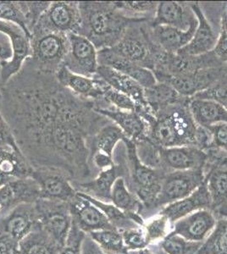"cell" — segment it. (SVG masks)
I'll list each match as a JSON object with an SVG mask.
<instances>
[{"mask_svg": "<svg viewBox=\"0 0 227 254\" xmlns=\"http://www.w3.org/2000/svg\"><path fill=\"white\" fill-rule=\"evenodd\" d=\"M94 106V102L76 95L55 75L35 68L29 60L0 87V111L33 169L45 164L53 136L61 127L78 124L98 130L111 122Z\"/></svg>", "mask_w": 227, "mask_h": 254, "instance_id": "1", "label": "cell"}, {"mask_svg": "<svg viewBox=\"0 0 227 254\" xmlns=\"http://www.w3.org/2000/svg\"><path fill=\"white\" fill-rule=\"evenodd\" d=\"M189 3L198 23L193 38L176 54L189 56L204 55L213 50L218 36L216 34L207 16L204 14L201 5L198 2Z\"/></svg>", "mask_w": 227, "mask_h": 254, "instance_id": "22", "label": "cell"}, {"mask_svg": "<svg viewBox=\"0 0 227 254\" xmlns=\"http://www.w3.org/2000/svg\"><path fill=\"white\" fill-rule=\"evenodd\" d=\"M193 98H205L217 102L227 110V74L215 85Z\"/></svg>", "mask_w": 227, "mask_h": 254, "instance_id": "46", "label": "cell"}, {"mask_svg": "<svg viewBox=\"0 0 227 254\" xmlns=\"http://www.w3.org/2000/svg\"><path fill=\"white\" fill-rule=\"evenodd\" d=\"M197 21L192 24L187 31L177 29L172 26H152L148 22V31L152 42L165 52L176 54L183 49L195 32Z\"/></svg>", "mask_w": 227, "mask_h": 254, "instance_id": "26", "label": "cell"}, {"mask_svg": "<svg viewBox=\"0 0 227 254\" xmlns=\"http://www.w3.org/2000/svg\"><path fill=\"white\" fill-rule=\"evenodd\" d=\"M61 249L40 225L19 243V254H59Z\"/></svg>", "mask_w": 227, "mask_h": 254, "instance_id": "32", "label": "cell"}, {"mask_svg": "<svg viewBox=\"0 0 227 254\" xmlns=\"http://www.w3.org/2000/svg\"><path fill=\"white\" fill-rule=\"evenodd\" d=\"M94 110L116 125L125 136L133 142L147 138L150 126L136 111L119 110L111 105L94 108Z\"/></svg>", "mask_w": 227, "mask_h": 254, "instance_id": "23", "label": "cell"}, {"mask_svg": "<svg viewBox=\"0 0 227 254\" xmlns=\"http://www.w3.org/2000/svg\"><path fill=\"white\" fill-rule=\"evenodd\" d=\"M148 22L133 23L128 27L118 44L110 48L115 54L152 70L155 44L151 40Z\"/></svg>", "mask_w": 227, "mask_h": 254, "instance_id": "7", "label": "cell"}, {"mask_svg": "<svg viewBox=\"0 0 227 254\" xmlns=\"http://www.w3.org/2000/svg\"><path fill=\"white\" fill-rule=\"evenodd\" d=\"M38 212L34 203H22L0 216V233L20 243L39 226Z\"/></svg>", "mask_w": 227, "mask_h": 254, "instance_id": "16", "label": "cell"}, {"mask_svg": "<svg viewBox=\"0 0 227 254\" xmlns=\"http://www.w3.org/2000/svg\"><path fill=\"white\" fill-rule=\"evenodd\" d=\"M111 202L125 213L134 212L140 214L144 208V206L138 199V196L127 188L123 177L116 180L113 186Z\"/></svg>", "mask_w": 227, "mask_h": 254, "instance_id": "34", "label": "cell"}, {"mask_svg": "<svg viewBox=\"0 0 227 254\" xmlns=\"http://www.w3.org/2000/svg\"><path fill=\"white\" fill-rule=\"evenodd\" d=\"M227 74V66L216 67L201 69L189 75L168 76L158 82L170 84L179 94L191 98L196 94L209 89Z\"/></svg>", "mask_w": 227, "mask_h": 254, "instance_id": "14", "label": "cell"}, {"mask_svg": "<svg viewBox=\"0 0 227 254\" xmlns=\"http://www.w3.org/2000/svg\"><path fill=\"white\" fill-rule=\"evenodd\" d=\"M221 30L227 32V3H225L221 17Z\"/></svg>", "mask_w": 227, "mask_h": 254, "instance_id": "54", "label": "cell"}, {"mask_svg": "<svg viewBox=\"0 0 227 254\" xmlns=\"http://www.w3.org/2000/svg\"><path fill=\"white\" fill-rule=\"evenodd\" d=\"M204 182L210 194V211L216 219H227V153L216 148L206 151Z\"/></svg>", "mask_w": 227, "mask_h": 254, "instance_id": "6", "label": "cell"}, {"mask_svg": "<svg viewBox=\"0 0 227 254\" xmlns=\"http://www.w3.org/2000/svg\"><path fill=\"white\" fill-rule=\"evenodd\" d=\"M127 170L126 156H121L118 164H114L111 167L99 171L93 179L83 182H72L76 191L86 194L93 198L103 202H111L113 186L120 177L125 178Z\"/></svg>", "mask_w": 227, "mask_h": 254, "instance_id": "15", "label": "cell"}, {"mask_svg": "<svg viewBox=\"0 0 227 254\" xmlns=\"http://www.w3.org/2000/svg\"><path fill=\"white\" fill-rule=\"evenodd\" d=\"M87 235L106 254H129L118 230H101Z\"/></svg>", "mask_w": 227, "mask_h": 254, "instance_id": "36", "label": "cell"}, {"mask_svg": "<svg viewBox=\"0 0 227 254\" xmlns=\"http://www.w3.org/2000/svg\"><path fill=\"white\" fill-rule=\"evenodd\" d=\"M106 254L101 250L96 243L92 241V238L86 234L84 238L82 248H81V254Z\"/></svg>", "mask_w": 227, "mask_h": 254, "instance_id": "53", "label": "cell"}, {"mask_svg": "<svg viewBox=\"0 0 227 254\" xmlns=\"http://www.w3.org/2000/svg\"><path fill=\"white\" fill-rule=\"evenodd\" d=\"M86 233L80 231L72 221V228L70 230L67 241L61 248L59 254H80Z\"/></svg>", "mask_w": 227, "mask_h": 254, "instance_id": "47", "label": "cell"}, {"mask_svg": "<svg viewBox=\"0 0 227 254\" xmlns=\"http://www.w3.org/2000/svg\"><path fill=\"white\" fill-rule=\"evenodd\" d=\"M0 254H19V242L0 233Z\"/></svg>", "mask_w": 227, "mask_h": 254, "instance_id": "52", "label": "cell"}, {"mask_svg": "<svg viewBox=\"0 0 227 254\" xmlns=\"http://www.w3.org/2000/svg\"><path fill=\"white\" fill-rule=\"evenodd\" d=\"M33 168L22 153L0 148V172L12 179H22L32 176Z\"/></svg>", "mask_w": 227, "mask_h": 254, "instance_id": "33", "label": "cell"}, {"mask_svg": "<svg viewBox=\"0 0 227 254\" xmlns=\"http://www.w3.org/2000/svg\"><path fill=\"white\" fill-rule=\"evenodd\" d=\"M98 65L109 67L128 75L140 84L144 89L150 88L157 83L155 75L151 69L124 58L110 49L98 51Z\"/></svg>", "mask_w": 227, "mask_h": 254, "instance_id": "21", "label": "cell"}, {"mask_svg": "<svg viewBox=\"0 0 227 254\" xmlns=\"http://www.w3.org/2000/svg\"><path fill=\"white\" fill-rule=\"evenodd\" d=\"M144 96L148 106L154 116H157L161 111L166 110L167 108L175 104L184 103L190 99L179 94L177 91L170 84L158 81L152 87L144 89Z\"/></svg>", "mask_w": 227, "mask_h": 254, "instance_id": "30", "label": "cell"}, {"mask_svg": "<svg viewBox=\"0 0 227 254\" xmlns=\"http://www.w3.org/2000/svg\"><path fill=\"white\" fill-rule=\"evenodd\" d=\"M14 181V179H12L9 176H6L4 174L0 172V188H2L3 186L5 185L7 183Z\"/></svg>", "mask_w": 227, "mask_h": 254, "instance_id": "55", "label": "cell"}, {"mask_svg": "<svg viewBox=\"0 0 227 254\" xmlns=\"http://www.w3.org/2000/svg\"><path fill=\"white\" fill-rule=\"evenodd\" d=\"M120 231L123 238L124 244L128 253L148 248L149 243L144 227L138 226Z\"/></svg>", "mask_w": 227, "mask_h": 254, "instance_id": "45", "label": "cell"}, {"mask_svg": "<svg viewBox=\"0 0 227 254\" xmlns=\"http://www.w3.org/2000/svg\"><path fill=\"white\" fill-rule=\"evenodd\" d=\"M204 180L203 169L167 172L162 182L160 193L152 209L164 208L171 202L187 197L204 183Z\"/></svg>", "mask_w": 227, "mask_h": 254, "instance_id": "9", "label": "cell"}, {"mask_svg": "<svg viewBox=\"0 0 227 254\" xmlns=\"http://www.w3.org/2000/svg\"><path fill=\"white\" fill-rule=\"evenodd\" d=\"M158 2L152 1H115V4L124 15L130 18L152 20Z\"/></svg>", "mask_w": 227, "mask_h": 254, "instance_id": "38", "label": "cell"}, {"mask_svg": "<svg viewBox=\"0 0 227 254\" xmlns=\"http://www.w3.org/2000/svg\"><path fill=\"white\" fill-rule=\"evenodd\" d=\"M32 178L40 188L41 197L70 202L77 191L67 175L50 168L33 169Z\"/></svg>", "mask_w": 227, "mask_h": 254, "instance_id": "13", "label": "cell"}, {"mask_svg": "<svg viewBox=\"0 0 227 254\" xmlns=\"http://www.w3.org/2000/svg\"><path fill=\"white\" fill-rule=\"evenodd\" d=\"M0 148L11 149L18 153H21L18 146L11 128L6 122L2 113L0 111Z\"/></svg>", "mask_w": 227, "mask_h": 254, "instance_id": "48", "label": "cell"}, {"mask_svg": "<svg viewBox=\"0 0 227 254\" xmlns=\"http://www.w3.org/2000/svg\"><path fill=\"white\" fill-rule=\"evenodd\" d=\"M97 75L120 93L128 96L138 107H149L144 96V88L128 75L109 67L98 65Z\"/></svg>", "mask_w": 227, "mask_h": 254, "instance_id": "28", "label": "cell"}, {"mask_svg": "<svg viewBox=\"0 0 227 254\" xmlns=\"http://www.w3.org/2000/svg\"><path fill=\"white\" fill-rule=\"evenodd\" d=\"M196 254H227V219L217 220L213 231Z\"/></svg>", "mask_w": 227, "mask_h": 254, "instance_id": "37", "label": "cell"}, {"mask_svg": "<svg viewBox=\"0 0 227 254\" xmlns=\"http://www.w3.org/2000/svg\"><path fill=\"white\" fill-rule=\"evenodd\" d=\"M80 25L79 2L55 1L51 2L34 28L68 34L78 33Z\"/></svg>", "mask_w": 227, "mask_h": 254, "instance_id": "10", "label": "cell"}, {"mask_svg": "<svg viewBox=\"0 0 227 254\" xmlns=\"http://www.w3.org/2000/svg\"><path fill=\"white\" fill-rule=\"evenodd\" d=\"M0 32L9 36L14 51L11 61L0 63L1 82L2 85H4L20 71L25 61L32 56V49L30 43L31 38L16 24L0 20Z\"/></svg>", "mask_w": 227, "mask_h": 254, "instance_id": "12", "label": "cell"}, {"mask_svg": "<svg viewBox=\"0 0 227 254\" xmlns=\"http://www.w3.org/2000/svg\"><path fill=\"white\" fill-rule=\"evenodd\" d=\"M40 197V188L32 176L14 180L0 188V216L22 203H34Z\"/></svg>", "mask_w": 227, "mask_h": 254, "instance_id": "17", "label": "cell"}, {"mask_svg": "<svg viewBox=\"0 0 227 254\" xmlns=\"http://www.w3.org/2000/svg\"><path fill=\"white\" fill-rule=\"evenodd\" d=\"M190 100V99H189ZM189 100L161 111L150 127L148 137L163 148L194 146L198 125L190 113Z\"/></svg>", "mask_w": 227, "mask_h": 254, "instance_id": "3", "label": "cell"}, {"mask_svg": "<svg viewBox=\"0 0 227 254\" xmlns=\"http://www.w3.org/2000/svg\"><path fill=\"white\" fill-rule=\"evenodd\" d=\"M18 5L26 20L27 28L32 32L34 26L38 23L41 16L45 13L51 2L49 1H38V2H18ZM32 34V33H31Z\"/></svg>", "mask_w": 227, "mask_h": 254, "instance_id": "42", "label": "cell"}, {"mask_svg": "<svg viewBox=\"0 0 227 254\" xmlns=\"http://www.w3.org/2000/svg\"><path fill=\"white\" fill-rule=\"evenodd\" d=\"M55 76L63 87L80 98L94 102L95 104L104 99L101 79L97 75L93 78L76 75L63 65L56 72Z\"/></svg>", "mask_w": 227, "mask_h": 254, "instance_id": "25", "label": "cell"}, {"mask_svg": "<svg viewBox=\"0 0 227 254\" xmlns=\"http://www.w3.org/2000/svg\"><path fill=\"white\" fill-rule=\"evenodd\" d=\"M14 55L13 44L8 35L0 32V63L11 61Z\"/></svg>", "mask_w": 227, "mask_h": 254, "instance_id": "51", "label": "cell"}, {"mask_svg": "<svg viewBox=\"0 0 227 254\" xmlns=\"http://www.w3.org/2000/svg\"><path fill=\"white\" fill-rule=\"evenodd\" d=\"M217 219L210 209H201L173 224V233L193 243H204L216 227Z\"/></svg>", "mask_w": 227, "mask_h": 254, "instance_id": "19", "label": "cell"}, {"mask_svg": "<svg viewBox=\"0 0 227 254\" xmlns=\"http://www.w3.org/2000/svg\"><path fill=\"white\" fill-rule=\"evenodd\" d=\"M211 207L210 194L204 182L193 193L183 199L171 202L162 208L158 214L167 217L170 223H174L188 214L201 209H210Z\"/></svg>", "mask_w": 227, "mask_h": 254, "instance_id": "27", "label": "cell"}, {"mask_svg": "<svg viewBox=\"0 0 227 254\" xmlns=\"http://www.w3.org/2000/svg\"><path fill=\"white\" fill-rule=\"evenodd\" d=\"M125 138L122 130L112 122H109L89 139L90 156L95 153H101L113 158L115 147Z\"/></svg>", "mask_w": 227, "mask_h": 254, "instance_id": "31", "label": "cell"}, {"mask_svg": "<svg viewBox=\"0 0 227 254\" xmlns=\"http://www.w3.org/2000/svg\"><path fill=\"white\" fill-rule=\"evenodd\" d=\"M69 50L64 66L76 75L93 78L98 67V50L88 39L77 33H68Z\"/></svg>", "mask_w": 227, "mask_h": 254, "instance_id": "11", "label": "cell"}, {"mask_svg": "<svg viewBox=\"0 0 227 254\" xmlns=\"http://www.w3.org/2000/svg\"><path fill=\"white\" fill-rule=\"evenodd\" d=\"M195 21L197 19L189 3L164 1L158 2L155 15L150 24L152 26H172L187 31Z\"/></svg>", "mask_w": 227, "mask_h": 254, "instance_id": "24", "label": "cell"}, {"mask_svg": "<svg viewBox=\"0 0 227 254\" xmlns=\"http://www.w3.org/2000/svg\"><path fill=\"white\" fill-rule=\"evenodd\" d=\"M208 129L210 130L212 136L211 148H216L227 153V123H218L209 127Z\"/></svg>", "mask_w": 227, "mask_h": 254, "instance_id": "49", "label": "cell"}, {"mask_svg": "<svg viewBox=\"0 0 227 254\" xmlns=\"http://www.w3.org/2000/svg\"><path fill=\"white\" fill-rule=\"evenodd\" d=\"M203 243H193L179 235L170 232L160 242L162 250L166 254H196Z\"/></svg>", "mask_w": 227, "mask_h": 254, "instance_id": "39", "label": "cell"}, {"mask_svg": "<svg viewBox=\"0 0 227 254\" xmlns=\"http://www.w3.org/2000/svg\"><path fill=\"white\" fill-rule=\"evenodd\" d=\"M101 79V78H100ZM101 88L104 100L113 107L122 110L135 111L136 104L128 96L120 93L101 79Z\"/></svg>", "mask_w": 227, "mask_h": 254, "instance_id": "44", "label": "cell"}, {"mask_svg": "<svg viewBox=\"0 0 227 254\" xmlns=\"http://www.w3.org/2000/svg\"><path fill=\"white\" fill-rule=\"evenodd\" d=\"M77 192L86 199L88 200L89 202H92L95 207H97L116 230L122 231V230L138 227V225H136L135 223L130 219L127 213H125L116 206L114 205L112 202H103L82 192H79V191Z\"/></svg>", "mask_w": 227, "mask_h": 254, "instance_id": "35", "label": "cell"}, {"mask_svg": "<svg viewBox=\"0 0 227 254\" xmlns=\"http://www.w3.org/2000/svg\"><path fill=\"white\" fill-rule=\"evenodd\" d=\"M212 51L220 62L227 67V32L223 30L220 31L216 46Z\"/></svg>", "mask_w": 227, "mask_h": 254, "instance_id": "50", "label": "cell"}, {"mask_svg": "<svg viewBox=\"0 0 227 254\" xmlns=\"http://www.w3.org/2000/svg\"><path fill=\"white\" fill-rule=\"evenodd\" d=\"M188 107L193 121L199 127L209 128L218 123H227V110L214 100L191 98Z\"/></svg>", "mask_w": 227, "mask_h": 254, "instance_id": "29", "label": "cell"}, {"mask_svg": "<svg viewBox=\"0 0 227 254\" xmlns=\"http://www.w3.org/2000/svg\"><path fill=\"white\" fill-rule=\"evenodd\" d=\"M2 86V82H1V76H0V87Z\"/></svg>", "mask_w": 227, "mask_h": 254, "instance_id": "57", "label": "cell"}, {"mask_svg": "<svg viewBox=\"0 0 227 254\" xmlns=\"http://www.w3.org/2000/svg\"><path fill=\"white\" fill-rule=\"evenodd\" d=\"M72 221L86 234L101 230H116L104 214L92 202L76 193L69 202Z\"/></svg>", "mask_w": 227, "mask_h": 254, "instance_id": "20", "label": "cell"}, {"mask_svg": "<svg viewBox=\"0 0 227 254\" xmlns=\"http://www.w3.org/2000/svg\"><path fill=\"white\" fill-rule=\"evenodd\" d=\"M129 254H155L152 250H150V249H148V248H145V249H140V250H138V251H133L130 252Z\"/></svg>", "mask_w": 227, "mask_h": 254, "instance_id": "56", "label": "cell"}, {"mask_svg": "<svg viewBox=\"0 0 227 254\" xmlns=\"http://www.w3.org/2000/svg\"><path fill=\"white\" fill-rule=\"evenodd\" d=\"M160 157L165 172L204 170L208 159L207 153L194 146L161 147Z\"/></svg>", "mask_w": 227, "mask_h": 254, "instance_id": "18", "label": "cell"}, {"mask_svg": "<svg viewBox=\"0 0 227 254\" xmlns=\"http://www.w3.org/2000/svg\"><path fill=\"white\" fill-rule=\"evenodd\" d=\"M170 220L163 214H156L155 216L150 219L148 223H145L144 229L146 234L149 245L150 243L161 242L169 234Z\"/></svg>", "mask_w": 227, "mask_h": 254, "instance_id": "41", "label": "cell"}, {"mask_svg": "<svg viewBox=\"0 0 227 254\" xmlns=\"http://www.w3.org/2000/svg\"><path fill=\"white\" fill-rule=\"evenodd\" d=\"M79 8L80 25L77 34L88 39L98 51L118 44L132 24L151 21L127 17L115 2L80 1Z\"/></svg>", "mask_w": 227, "mask_h": 254, "instance_id": "2", "label": "cell"}, {"mask_svg": "<svg viewBox=\"0 0 227 254\" xmlns=\"http://www.w3.org/2000/svg\"><path fill=\"white\" fill-rule=\"evenodd\" d=\"M0 20L16 24L23 29L29 38H32V34L27 28L26 19L18 5L17 1H0Z\"/></svg>", "mask_w": 227, "mask_h": 254, "instance_id": "43", "label": "cell"}, {"mask_svg": "<svg viewBox=\"0 0 227 254\" xmlns=\"http://www.w3.org/2000/svg\"><path fill=\"white\" fill-rule=\"evenodd\" d=\"M135 144L138 158L144 165L152 169L164 171L161 162L160 147L152 142L149 137L136 142Z\"/></svg>", "mask_w": 227, "mask_h": 254, "instance_id": "40", "label": "cell"}, {"mask_svg": "<svg viewBox=\"0 0 227 254\" xmlns=\"http://www.w3.org/2000/svg\"><path fill=\"white\" fill-rule=\"evenodd\" d=\"M30 43L32 56L29 61L41 71L55 75L63 66L69 50L67 34L34 28Z\"/></svg>", "mask_w": 227, "mask_h": 254, "instance_id": "5", "label": "cell"}, {"mask_svg": "<svg viewBox=\"0 0 227 254\" xmlns=\"http://www.w3.org/2000/svg\"><path fill=\"white\" fill-rule=\"evenodd\" d=\"M35 207L41 227L62 248L72 225L69 202L40 197Z\"/></svg>", "mask_w": 227, "mask_h": 254, "instance_id": "8", "label": "cell"}, {"mask_svg": "<svg viewBox=\"0 0 227 254\" xmlns=\"http://www.w3.org/2000/svg\"><path fill=\"white\" fill-rule=\"evenodd\" d=\"M125 156L127 174L124 178L129 190L138 196L144 208H152L158 195L161 185L167 172L144 165L138 158L136 144L129 139H124Z\"/></svg>", "mask_w": 227, "mask_h": 254, "instance_id": "4", "label": "cell"}]
</instances>
